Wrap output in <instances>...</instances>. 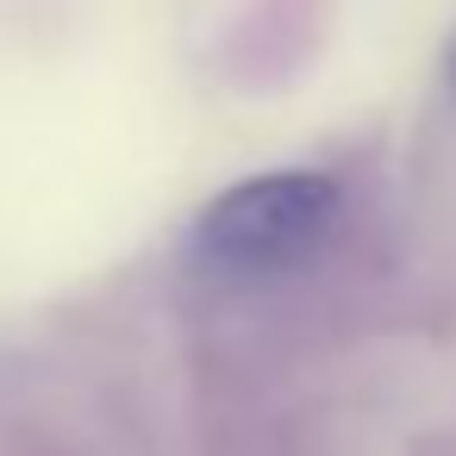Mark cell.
<instances>
[{
  "label": "cell",
  "mask_w": 456,
  "mask_h": 456,
  "mask_svg": "<svg viewBox=\"0 0 456 456\" xmlns=\"http://www.w3.org/2000/svg\"><path fill=\"white\" fill-rule=\"evenodd\" d=\"M338 225V182L306 175V169H275L225 188L200 225H194V256L219 275H281L306 263Z\"/></svg>",
  "instance_id": "cell-1"
}]
</instances>
